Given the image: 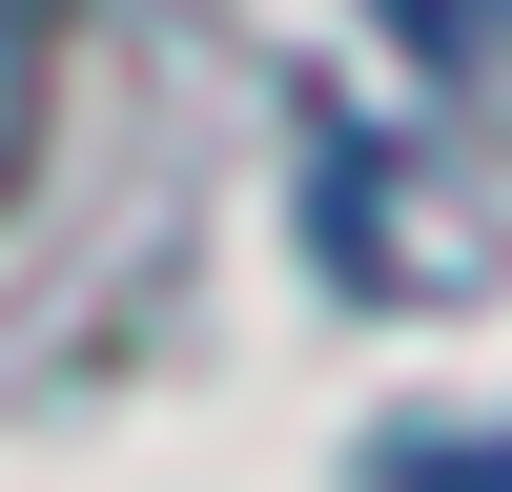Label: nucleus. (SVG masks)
Returning a JSON list of instances; mask_svg holds the SVG:
<instances>
[{
	"label": "nucleus",
	"mask_w": 512,
	"mask_h": 492,
	"mask_svg": "<svg viewBox=\"0 0 512 492\" xmlns=\"http://www.w3.org/2000/svg\"><path fill=\"white\" fill-rule=\"evenodd\" d=\"M41 62H62V21H41V0H0V185L41 164Z\"/></svg>",
	"instance_id": "f257e3e1"
}]
</instances>
